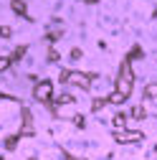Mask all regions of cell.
I'll return each mask as SVG.
<instances>
[{
  "label": "cell",
  "instance_id": "cell-1",
  "mask_svg": "<svg viewBox=\"0 0 157 160\" xmlns=\"http://www.w3.org/2000/svg\"><path fill=\"white\" fill-rule=\"evenodd\" d=\"M132 87H134V74H132V64L124 61L119 66V76H117V84H114V92H119L122 97H129L132 94Z\"/></svg>",
  "mask_w": 157,
  "mask_h": 160
},
{
  "label": "cell",
  "instance_id": "cell-2",
  "mask_svg": "<svg viewBox=\"0 0 157 160\" xmlns=\"http://www.w3.org/2000/svg\"><path fill=\"white\" fill-rule=\"evenodd\" d=\"M51 92H53V84L48 82V79L33 87V97L38 99V102H46V99H51Z\"/></svg>",
  "mask_w": 157,
  "mask_h": 160
},
{
  "label": "cell",
  "instance_id": "cell-3",
  "mask_svg": "<svg viewBox=\"0 0 157 160\" xmlns=\"http://www.w3.org/2000/svg\"><path fill=\"white\" fill-rule=\"evenodd\" d=\"M114 137L119 140L122 145H137V142H140V140H142L145 135H142V132H129V130H119V132H117Z\"/></svg>",
  "mask_w": 157,
  "mask_h": 160
},
{
  "label": "cell",
  "instance_id": "cell-4",
  "mask_svg": "<svg viewBox=\"0 0 157 160\" xmlns=\"http://www.w3.org/2000/svg\"><path fill=\"white\" fill-rule=\"evenodd\" d=\"M66 76H69L71 84L81 87V89H89V87H91V79H89L86 74H81V71H71V74H66Z\"/></svg>",
  "mask_w": 157,
  "mask_h": 160
},
{
  "label": "cell",
  "instance_id": "cell-5",
  "mask_svg": "<svg viewBox=\"0 0 157 160\" xmlns=\"http://www.w3.org/2000/svg\"><path fill=\"white\" fill-rule=\"evenodd\" d=\"M145 94H147V99H150V102H155V99H157V84H147Z\"/></svg>",
  "mask_w": 157,
  "mask_h": 160
},
{
  "label": "cell",
  "instance_id": "cell-6",
  "mask_svg": "<svg viewBox=\"0 0 157 160\" xmlns=\"http://www.w3.org/2000/svg\"><path fill=\"white\" fill-rule=\"evenodd\" d=\"M132 117H137V119H147V117H145V107H142V104L134 107V109H132Z\"/></svg>",
  "mask_w": 157,
  "mask_h": 160
},
{
  "label": "cell",
  "instance_id": "cell-7",
  "mask_svg": "<svg viewBox=\"0 0 157 160\" xmlns=\"http://www.w3.org/2000/svg\"><path fill=\"white\" fill-rule=\"evenodd\" d=\"M10 61H13V58H0V71H5L10 66Z\"/></svg>",
  "mask_w": 157,
  "mask_h": 160
}]
</instances>
